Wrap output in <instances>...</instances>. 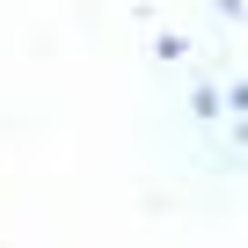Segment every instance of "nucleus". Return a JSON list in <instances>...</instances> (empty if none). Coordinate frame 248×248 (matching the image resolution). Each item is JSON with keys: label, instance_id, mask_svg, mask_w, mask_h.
Instances as JSON below:
<instances>
[{"label": "nucleus", "instance_id": "1", "mask_svg": "<svg viewBox=\"0 0 248 248\" xmlns=\"http://www.w3.org/2000/svg\"><path fill=\"white\" fill-rule=\"evenodd\" d=\"M212 8H219V15H241V0H212Z\"/></svg>", "mask_w": 248, "mask_h": 248}]
</instances>
